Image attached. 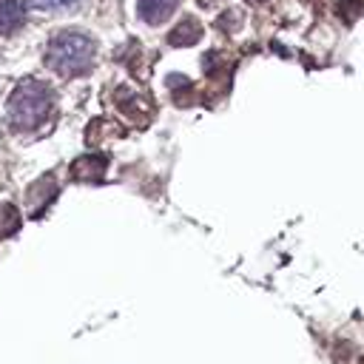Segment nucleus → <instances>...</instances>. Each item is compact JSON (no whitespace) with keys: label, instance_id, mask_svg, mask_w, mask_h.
<instances>
[{"label":"nucleus","instance_id":"nucleus-1","mask_svg":"<svg viewBox=\"0 0 364 364\" xmlns=\"http://www.w3.org/2000/svg\"><path fill=\"white\" fill-rule=\"evenodd\" d=\"M94 63V40L82 31H60L48 40L46 65L60 77L85 74Z\"/></svg>","mask_w":364,"mask_h":364},{"label":"nucleus","instance_id":"nucleus-2","mask_svg":"<svg viewBox=\"0 0 364 364\" xmlns=\"http://www.w3.org/2000/svg\"><path fill=\"white\" fill-rule=\"evenodd\" d=\"M51 105H54V94H51V88L46 82L23 80L11 91V97L6 102V111H9V119H11L14 128L31 131V128H37V125H43L48 119Z\"/></svg>","mask_w":364,"mask_h":364},{"label":"nucleus","instance_id":"nucleus-3","mask_svg":"<svg viewBox=\"0 0 364 364\" xmlns=\"http://www.w3.org/2000/svg\"><path fill=\"white\" fill-rule=\"evenodd\" d=\"M199 37H202V26H199V20H193V17H185V20H179V23L171 28V34H168V43L182 48V46H193Z\"/></svg>","mask_w":364,"mask_h":364},{"label":"nucleus","instance_id":"nucleus-4","mask_svg":"<svg viewBox=\"0 0 364 364\" xmlns=\"http://www.w3.org/2000/svg\"><path fill=\"white\" fill-rule=\"evenodd\" d=\"M105 156H82L71 165V176L80 182H97L105 173Z\"/></svg>","mask_w":364,"mask_h":364},{"label":"nucleus","instance_id":"nucleus-5","mask_svg":"<svg viewBox=\"0 0 364 364\" xmlns=\"http://www.w3.org/2000/svg\"><path fill=\"white\" fill-rule=\"evenodd\" d=\"M26 20L20 0H0V34H14Z\"/></svg>","mask_w":364,"mask_h":364},{"label":"nucleus","instance_id":"nucleus-6","mask_svg":"<svg viewBox=\"0 0 364 364\" xmlns=\"http://www.w3.org/2000/svg\"><path fill=\"white\" fill-rule=\"evenodd\" d=\"M179 0H139V17L145 23H162L173 9H176Z\"/></svg>","mask_w":364,"mask_h":364},{"label":"nucleus","instance_id":"nucleus-7","mask_svg":"<svg viewBox=\"0 0 364 364\" xmlns=\"http://www.w3.org/2000/svg\"><path fill=\"white\" fill-rule=\"evenodd\" d=\"M17 228H20V213H17L11 205L0 202V236H9V233H14Z\"/></svg>","mask_w":364,"mask_h":364},{"label":"nucleus","instance_id":"nucleus-8","mask_svg":"<svg viewBox=\"0 0 364 364\" xmlns=\"http://www.w3.org/2000/svg\"><path fill=\"white\" fill-rule=\"evenodd\" d=\"M28 6L37 11H63V9L77 6V0H28Z\"/></svg>","mask_w":364,"mask_h":364},{"label":"nucleus","instance_id":"nucleus-9","mask_svg":"<svg viewBox=\"0 0 364 364\" xmlns=\"http://www.w3.org/2000/svg\"><path fill=\"white\" fill-rule=\"evenodd\" d=\"M361 6H364V0H338V3H336L338 14H341L344 20H353V17L361 11Z\"/></svg>","mask_w":364,"mask_h":364},{"label":"nucleus","instance_id":"nucleus-10","mask_svg":"<svg viewBox=\"0 0 364 364\" xmlns=\"http://www.w3.org/2000/svg\"><path fill=\"white\" fill-rule=\"evenodd\" d=\"M247 3H250V6H262L264 0H247Z\"/></svg>","mask_w":364,"mask_h":364}]
</instances>
